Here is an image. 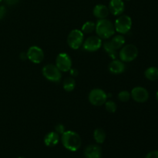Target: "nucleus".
Segmentation results:
<instances>
[{
	"label": "nucleus",
	"instance_id": "obj_1",
	"mask_svg": "<svg viewBox=\"0 0 158 158\" xmlns=\"http://www.w3.org/2000/svg\"><path fill=\"white\" fill-rule=\"evenodd\" d=\"M63 147L69 151H77L81 147V138L77 133L72 131H65L61 135Z\"/></svg>",
	"mask_w": 158,
	"mask_h": 158
},
{
	"label": "nucleus",
	"instance_id": "obj_2",
	"mask_svg": "<svg viewBox=\"0 0 158 158\" xmlns=\"http://www.w3.org/2000/svg\"><path fill=\"white\" fill-rule=\"evenodd\" d=\"M96 32L100 39L107 40L112 37L115 33L114 25L106 19H99L96 24Z\"/></svg>",
	"mask_w": 158,
	"mask_h": 158
},
{
	"label": "nucleus",
	"instance_id": "obj_3",
	"mask_svg": "<svg viewBox=\"0 0 158 158\" xmlns=\"http://www.w3.org/2000/svg\"><path fill=\"white\" fill-rule=\"evenodd\" d=\"M138 56V49L137 46L133 44L127 45L123 46L120 51L119 56H120V60L122 62H132L133 60H135Z\"/></svg>",
	"mask_w": 158,
	"mask_h": 158
},
{
	"label": "nucleus",
	"instance_id": "obj_4",
	"mask_svg": "<svg viewBox=\"0 0 158 158\" xmlns=\"http://www.w3.org/2000/svg\"><path fill=\"white\" fill-rule=\"evenodd\" d=\"M115 30L120 34H126L132 27V19L130 16L122 15L116 19L114 24Z\"/></svg>",
	"mask_w": 158,
	"mask_h": 158
},
{
	"label": "nucleus",
	"instance_id": "obj_5",
	"mask_svg": "<svg viewBox=\"0 0 158 158\" xmlns=\"http://www.w3.org/2000/svg\"><path fill=\"white\" fill-rule=\"evenodd\" d=\"M83 32L79 29H73L69 33L67 43L73 49H78L83 43Z\"/></svg>",
	"mask_w": 158,
	"mask_h": 158
},
{
	"label": "nucleus",
	"instance_id": "obj_6",
	"mask_svg": "<svg viewBox=\"0 0 158 158\" xmlns=\"http://www.w3.org/2000/svg\"><path fill=\"white\" fill-rule=\"evenodd\" d=\"M61 71L53 64L46 65L43 68V74L46 79L51 82H58L61 79Z\"/></svg>",
	"mask_w": 158,
	"mask_h": 158
},
{
	"label": "nucleus",
	"instance_id": "obj_7",
	"mask_svg": "<svg viewBox=\"0 0 158 158\" xmlns=\"http://www.w3.org/2000/svg\"><path fill=\"white\" fill-rule=\"evenodd\" d=\"M107 99V95L101 89H94L89 94V101L94 106H102L104 104Z\"/></svg>",
	"mask_w": 158,
	"mask_h": 158
},
{
	"label": "nucleus",
	"instance_id": "obj_8",
	"mask_svg": "<svg viewBox=\"0 0 158 158\" xmlns=\"http://www.w3.org/2000/svg\"><path fill=\"white\" fill-rule=\"evenodd\" d=\"M56 66L61 72H67L72 67V60L66 52L59 54L56 60Z\"/></svg>",
	"mask_w": 158,
	"mask_h": 158
},
{
	"label": "nucleus",
	"instance_id": "obj_9",
	"mask_svg": "<svg viewBox=\"0 0 158 158\" xmlns=\"http://www.w3.org/2000/svg\"><path fill=\"white\" fill-rule=\"evenodd\" d=\"M26 54H27L28 60H29L33 63H36V64L42 63L43 59H44V52H43V50L41 48L36 46H31L28 49Z\"/></svg>",
	"mask_w": 158,
	"mask_h": 158
},
{
	"label": "nucleus",
	"instance_id": "obj_10",
	"mask_svg": "<svg viewBox=\"0 0 158 158\" xmlns=\"http://www.w3.org/2000/svg\"><path fill=\"white\" fill-rule=\"evenodd\" d=\"M102 46V39L99 36L93 35L89 36L83 42V46L85 50L88 52H95L98 50Z\"/></svg>",
	"mask_w": 158,
	"mask_h": 158
},
{
	"label": "nucleus",
	"instance_id": "obj_11",
	"mask_svg": "<svg viewBox=\"0 0 158 158\" xmlns=\"http://www.w3.org/2000/svg\"><path fill=\"white\" fill-rule=\"evenodd\" d=\"M131 96L137 103H144L149 98V93L145 88L137 86L132 89Z\"/></svg>",
	"mask_w": 158,
	"mask_h": 158
},
{
	"label": "nucleus",
	"instance_id": "obj_12",
	"mask_svg": "<svg viewBox=\"0 0 158 158\" xmlns=\"http://www.w3.org/2000/svg\"><path fill=\"white\" fill-rule=\"evenodd\" d=\"M108 9L114 15H120L125 9L124 2L123 0H110Z\"/></svg>",
	"mask_w": 158,
	"mask_h": 158
},
{
	"label": "nucleus",
	"instance_id": "obj_13",
	"mask_svg": "<svg viewBox=\"0 0 158 158\" xmlns=\"http://www.w3.org/2000/svg\"><path fill=\"white\" fill-rule=\"evenodd\" d=\"M84 156L86 158H101V148L96 144L89 145L85 149Z\"/></svg>",
	"mask_w": 158,
	"mask_h": 158
},
{
	"label": "nucleus",
	"instance_id": "obj_14",
	"mask_svg": "<svg viewBox=\"0 0 158 158\" xmlns=\"http://www.w3.org/2000/svg\"><path fill=\"white\" fill-rule=\"evenodd\" d=\"M109 9L106 6L98 4L94 8L93 13H94V16L98 19H106L107 17V15H109Z\"/></svg>",
	"mask_w": 158,
	"mask_h": 158
},
{
	"label": "nucleus",
	"instance_id": "obj_15",
	"mask_svg": "<svg viewBox=\"0 0 158 158\" xmlns=\"http://www.w3.org/2000/svg\"><path fill=\"white\" fill-rule=\"evenodd\" d=\"M59 141H60V134L54 131L48 133L44 137V143L47 147L56 146Z\"/></svg>",
	"mask_w": 158,
	"mask_h": 158
},
{
	"label": "nucleus",
	"instance_id": "obj_16",
	"mask_svg": "<svg viewBox=\"0 0 158 158\" xmlns=\"http://www.w3.org/2000/svg\"><path fill=\"white\" fill-rule=\"evenodd\" d=\"M109 69L114 74L123 73L125 70V65L123 62L120 60H114L110 63Z\"/></svg>",
	"mask_w": 158,
	"mask_h": 158
},
{
	"label": "nucleus",
	"instance_id": "obj_17",
	"mask_svg": "<svg viewBox=\"0 0 158 158\" xmlns=\"http://www.w3.org/2000/svg\"><path fill=\"white\" fill-rule=\"evenodd\" d=\"M111 46L117 50V49H120L122 46L124 45L125 43V38L123 35H115L114 37H113V39L111 40V41H110Z\"/></svg>",
	"mask_w": 158,
	"mask_h": 158
},
{
	"label": "nucleus",
	"instance_id": "obj_18",
	"mask_svg": "<svg viewBox=\"0 0 158 158\" xmlns=\"http://www.w3.org/2000/svg\"><path fill=\"white\" fill-rule=\"evenodd\" d=\"M145 77L148 80H151V81H155L158 80V68L151 66V67L148 68L144 73Z\"/></svg>",
	"mask_w": 158,
	"mask_h": 158
},
{
	"label": "nucleus",
	"instance_id": "obj_19",
	"mask_svg": "<svg viewBox=\"0 0 158 158\" xmlns=\"http://www.w3.org/2000/svg\"><path fill=\"white\" fill-rule=\"evenodd\" d=\"M94 137L97 143H103L106 139V133L101 128H97L94 131Z\"/></svg>",
	"mask_w": 158,
	"mask_h": 158
},
{
	"label": "nucleus",
	"instance_id": "obj_20",
	"mask_svg": "<svg viewBox=\"0 0 158 158\" xmlns=\"http://www.w3.org/2000/svg\"><path fill=\"white\" fill-rule=\"evenodd\" d=\"M76 86V81L72 77H68L63 81V89L67 92H71Z\"/></svg>",
	"mask_w": 158,
	"mask_h": 158
},
{
	"label": "nucleus",
	"instance_id": "obj_21",
	"mask_svg": "<svg viewBox=\"0 0 158 158\" xmlns=\"http://www.w3.org/2000/svg\"><path fill=\"white\" fill-rule=\"evenodd\" d=\"M103 48H104L105 51L108 53V55L113 59V60H116L117 56V50L111 46L110 41L105 42L104 44H103Z\"/></svg>",
	"mask_w": 158,
	"mask_h": 158
},
{
	"label": "nucleus",
	"instance_id": "obj_22",
	"mask_svg": "<svg viewBox=\"0 0 158 158\" xmlns=\"http://www.w3.org/2000/svg\"><path fill=\"white\" fill-rule=\"evenodd\" d=\"M96 24L94 22H86V23L83 25V26H82V32H85V33H90V32H94Z\"/></svg>",
	"mask_w": 158,
	"mask_h": 158
},
{
	"label": "nucleus",
	"instance_id": "obj_23",
	"mask_svg": "<svg viewBox=\"0 0 158 158\" xmlns=\"http://www.w3.org/2000/svg\"><path fill=\"white\" fill-rule=\"evenodd\" d=\"M131 94L127 90L121 91L118 94V99L122 102H127L131 99Z\"/></svg>",
	"mask_w": 158,
	"mask_h": 158
},
{
	"label": "nucleus",
	"instance_id": "obj_24",
	"mask_svg": "<svg viewBox=\"0 0 158 158\" xmlns=\"http://www.w3.org/2000/svg\"><path fill=\"white\" fill-rule=\"evenodd\" d=\"M105 107L106 110L110 113H115L117 110V105L112 100H109V101H106L105 103Z\"/></svg>",
	"mask_w": 158,
	"mask_h": 158
},
{
	"label": "nucleus",
	"instance_id": "obj_25",
	"mask_svg": "<svg viewBox=\"0 0 158 158\" xmlns=\"http://www.w3.org/2000/svg\"><path fill=\"white\" fill-rule=\"evenodd\" d=\"M55 132H56L58 134H61V135L66 131H65V127L61 123H59L55 127Z\"/></svg>",
	"mask_w": 158,
	"mask_h": 158
},
{
	"label": "nucleus",
	"instance_id": "obj_26",
	"mask_svg": "<svg viewBox=\"0 0 158 158\" xmlns=\"http://www.w3.org/2000/svg\"><path fill=\"white\" fill-rule=\"evenodd\" d=\"M145 158H158V151H154L148 153Z\"/></svg>",
	"mask_w": 158,
	"mask_h": 158
},
{
	"label": "nucleus",
	"instance_id": "obj_27",
	"mask_svg": "<svg viewBox=\"0 0 158 158\" xmlns=\"http://www.w3.org/2000/svg\"><path fill=\"white\" fill-rule=\"evenodd\" d=\"M6 13V9L5 8V6H0V20L2 19L5 17Z\"/></svg>",
	"mask_w": 158,
	"mask_h": 158
},
{
	"label": "nucleus",
	"instance_id": "obj_28",
	"mask_svg": "<svg viewBox=\"0 0 158 158\" xmlns=\"http://www.w3.org/2000/svg\"><path fill=\"white\" fill-rule=\"evenodd\" d=\"M19 0H5L6 3L9 6H14V5L17 4Z\"/></svg>",
	"mask_w": 158,
	"mask_h": 158
},
{
	"label": "nucleus",
	"instance_id": "obj_29",
	"mask_svg": "<svg viewBox=\"0 0 158 158\" xmlns=\"http://www.w3.org/2000/svg\"><path fill=\"white\" fill-rule=\"evenodd\" d=\"M70 74L73 76V77H77L78 75V71L75 69H70Z\"/></svg>",
	"mask_w": 158,
	"mask_h": 158
},
{
	"label": "nucleus",
	"instance_id": "obj_30",
	"mask_svg": "<svg viewBox=\"0 0 158 158\" xmlns=\"http://www.w3.org/2000/svg\"><path fill=\"white\" fill-rule=\"evenodd\" d=\"M20 58H21V60H28L27 54H26V52H22V53L20 54Z\"/></svg>",
	"mask_w": 158,
	"mask_h": 158
},
{
	"label": "nucleus",
	"instance_id": "obj_31",
	"mask_svg": "<svg viewBox=\"0 0 158 158\" xmlns=\"http://www.w3.org/2000/svg\"><path fill=\"white\" fill-rule=\"evenodd\" d=\"M156 98H157V100L158 101V91L157 92V94H156Z\"/></svg>",
	"mask_w": 158,
	"mask_h": 158
},
{
	"label": "nucleus",
	"instance_id": "obj_32",
	"mask_svg": "<svg viewBox=\"0 0 158 158\" xmlns=\"http://www.w3.org/2000/svg\"><path fill=\"white\" fill-rule=\"evenodd\" d=\"M19 158H25V157H19Z\"/></svg>",
	"mask_w": 158,
	"mask_h": 158
},
{
	"label": "nucleus",
	"instance_id": "obj_33",
	"mask_svg": "<svg viewBox=\"0 0 158 158\" xmlns=\"http://www.w3.org/2000/svg\"><path fill=\"white\" fill-rule=\"evenodd\" d=\"M2 0H0V2H2Z\"/></svg>",
	"mask_w": 158,
	"mask_h": 158
},
{
	"label": "nucleus",
	"instance_id": "obj_34",
	"mask_svg": "<svg viewBox=\"0 0 158 158\" xmlns=\"http://www.w3.org/2000/svg\"><path fill=\"white\" fill-rule=\"evenodd\" d=\"M127 1H129V0H127Z\"/></svg>",
	"mask_w": 158,
	"mask_h": 158
}]
</instances>
